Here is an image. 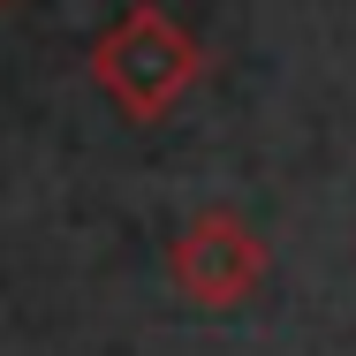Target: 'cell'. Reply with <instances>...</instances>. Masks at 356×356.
<instances>
[{"instance_id":"1","label":"cell","mask_w":356,"mask_h":356,"mask_svg":"<svg viewBox=\"0 0 356 356\" xmlns=\"http://www.w3.org/2000/svg\"><path fill=\"white\" fill-rule=\"evenodd\" d=\"M205 76V46L167 15V8H122L106 23V38L91 46V83L129 114V122H167L182 106V91Z\"/></svg>"},{"instance_id":"2","label":"cell","mask_w":356,"mask_h":356,"mask_svg":"<svg viewBox=\"0 0 356 356\" xmlns=\"http://www.w3.org/2000/svg\"><path fill=\"white\" fill-rule=\"evenodd\" d=\"M167 273L175 288L190 296V303H205V311H227V303H243V296H258L266 281V235L250 227L243 213H197L182 235H175V258H167Z\"/></svg>"},{"instance_id":"3","label":"cell","mask_w":356,"mask_h":356,"mask_svg":"<svg viewBox=\"0 0 356 356\" xmlns=\"http://www.w3.org/2000/svg\"><path fill=\"white\" fill-rule=\"evenodd\" d=\"M0 8H8V0H0Z\"/></svg>"}]
</instances>
